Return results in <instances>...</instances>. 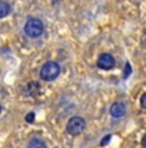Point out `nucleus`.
Returning a JSON list of instances; mask_svg holds the SVG:
<instances>
[{
    "mask_svg": "<svg viewBox=\"0 0 146 148\" xmlns=\"http://www.w3.org/2000/svg\"><path fill=\"white\" fill-rule=\"evenodd\" d=\"M60 73V66L57 62H46L40 71V79L43 81H53Z\"/></svg>",
    "mask_w": 146,
    "mask_h": 148,
    "instance_id": "obj_1",
    "label": "nucleus"
},
{
    "mask_svg": "<svg viewBox=\"0 0 146 148\" xmlns=\"http://www.w3.org/2000/svg\"><path fill=\"white\" fill-rule=\"evenodd\" d=\"M23 30L28 38H39L44 32V23L39 18H28L24 23Z\"/></svg>",
    "mask_w": 146,
    "mask_h": 148,
    "instance_id": "obj_2",
    "label": "nucleus"
},
{
    "mask_svg": "<svg viewBox=\"0 0 146 148\" xmlns=\"http://www.w3.org/2000/svg\"><path fill=\"white\" fill-rule=\"evenodd\" d=\"M86 127V121L81 116H73L69 119V121L67 122V132L71 135H78L85 130Z\"/></svg>",
    "mask_w": 146,
    "mask_h": 148,
    "instance_id": "obj_3",
    "label": "nucleus"
},
{
    "mask_svg": "<svg viewBox=\"0 0 146 148\" xmlns=\"http://www.w3.org/2000/svg\"><path fill=\"white\" fill-rule=\"evenodd\" d=\"M114 66H116V59L109 53L101 54L97 59V67L101 68V70H112Z\"/></svg>",
    "mask_w": 146,
    "mask_h": 148,
    "instance_id": "obj_4",
    "label": "nucleus"
},
{
    "mask_svg": "<svg viewBox=\"0 0 146 148\" xmlns=\"http://www.w3.org/2000/svg\"><path fill=\"white\" fill-rule=\"evenodd\" d=\"M126 113V106L123 103H114L110 107V115L113 117H122Z\"/></svg>",
    "mask_w": 146,
    "mask_h": 148,
    "instance_id": "obj_5",
    "label": "nucleus"
},
{
    "mask_svg": "<svg viewBox=\"0 0 146 148\" xmlns=\"http://www.w3.org/2000/svg\"><path fill=\"white\" fill-rule=\"evenodd\" d=\"M10 12H12V8H10V4L7 1H0V19L5 18L7 16H9Z\"/></svg>",
    "mask_w": 146,
    "mask_h": 148,
    "instance_id": "obj_6",
    "label": "nucleus"
},
{
    "mask_svg": "<svg viewBox=\"0 0 146 148\" xmlns=\"http://www.w3.org/2000/svg\"><path fill=\"white\" fill-rule=\"evenodd\" d=\"M27 148H46V144L43 139L40 138H33L30 140V143L27 144Z\"/></svg>",
    "mask_w": 146,
    "mask_h": 148,
    "instance_id": "obj_7",
    "label": "nucleus"
},
{
    "mask_svg": "<svg viewBox=\"0 0 146 148\" xmlns=\"http://www.w3.org/2000/svg\"><path fill=\"white\" fill-rule=\"evenodd\" d=\"M33 120H35V113L30 112L28 115L26 116V121H27V122H33Z\"/></svg>",
    "mask_w": 146,
    "mask_h": 148,
    "instance_id": "obj_8",
    "label": "nucleus"
},
{
    "mask_svg": "<svg viewBox=\"0 0 146 148\" xmlns=\"http://www.w3.org/2000/svg\"><path fill=\"white\" fill-rule=\"evenodd\" d=\"M141 106L144 107V108H146V93L141 97Z\"/></svg>",
    "mask_w": 146,
    "mask_h": 148,
    "instance_id": "obj_9",
    "label": "nucleus"
},
{
    "mask_svg": "<svg viewBox=\"0 0 146 148\" xmlns=\"http://www.w3.org/2000/svg\"><path fill=\"white\" fill-rule=\"evenodd\" d=\"M109 139H110V135H108L105 139H103V140H101V146H104V144H106V143H108V140H109Z\"/></svg>",
    "mask_w": 146,
    "mask_h": 148,
    "instance_id": "obj_10",
    "label": "nucleus"
},
{
    "mask_svg": "<svg viewBox=\"0 0 146 148\" xmlns=\"http://www.w3.org/2000/svg\"><path fill=\"white\" fill-rule=\"evenodd\" d=\"M142 146H144V148H146V135L144 136V139H142Z\"/></svg>",
    "mask_w": 146,
    "mask_h": 148,
    "instance_id": "obj_11",
    "label": "nucleus"
},
{
    "mask_svg": "<svg viewBox=\"0 0 146 148\" xmlns=\"http://www.w3.org/2000/svg\"><path fill=\"white\" fill-rule=\"evenodd\" d=\"M1 111H3V107H1V104H0V113H1Z\"/></svg>",
    "mask_w": 146,
    "mask_h": 148,
    "instance_id": "obj_12",
    "label": "nucleus"
}]
</instances>
